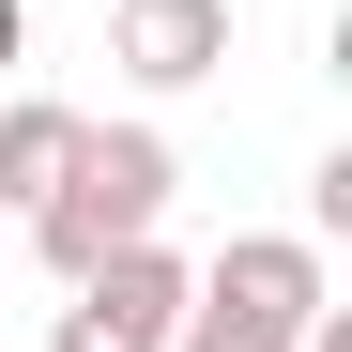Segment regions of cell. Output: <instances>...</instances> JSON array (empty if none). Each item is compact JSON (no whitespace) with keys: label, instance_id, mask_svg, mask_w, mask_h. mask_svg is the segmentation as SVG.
<instances>
[{"label":"cell","instance_id":"6da1fadb","mask_svg":"<svg viewBox=\"0 0 352 352\" xmlns=\"http://www.w3.org/2000/svg\"><path fill=\"white\" fill-rule=\"evenodd\" d=\"M168 184H184V153H168V123H77L62 184H46V199H31L16 230H31V261H46V276H92L107 245H153Z\"/></svg>","mask_w":352,"mask_h":352},{"label":"cell","instance_id":"7a4b0ae2","mask_svg":"<svg viewBox=\"0 0 352 352\" xmlns=\"http://www.w3.org/2000/svg\"><path fill=\"white\" fill-rule=\"evenodd\" d=\"M322 307H337V291H322V245H307V230H230V245L184 276L168 352H291Z\"/></svg>","mask_w":352,"mask_h":352},{"label":"cell","instance_id":"3957f363","mask_svg":"<svg viewBox=\"0 0 352 352\" xmlns=\"http://www.w3.org/2000/svg\"><path fill=\"white\" fill-rule=\"evenodd\" d=\"M168 322H184V261L168 245H107L92 276H62L46 352H168Z\"/></svg>","mask_w":352,"mask_h":352},{"label":"cell","instance_id":"277c9868","mask_svg":"<svg viewBox=\"0 0 352 352\" xmlns=\"http://www.w3.org/2000/svg\"><path fill=\"white\" fill-rule=\"evenodd\" d=\"M107 62H123L138 92L230 77V0H107Z\"/></svg>","mask_w":352,"mask_h":352},{"label":"cell","instance_id":"5b68a950","mask_svg":"<svg viewBox=\"0 0 352 352\" xmlns=\"http://www.w3.org/2000/svg\"><path fill=\"white\" fill-rule=\"evenodd\" d=\"M62 153H77V107L16 92V107H0V214H31L46 184H62Z\"/></svg>","mask_w":352,"mask_h":352},{"label":"cell","instance_id":"8992f818","mask_svg":"<svg viewBox=\"0 0 352 352\" xmlns=\"http://www.w3.org/2000/svg\"><path fill=\"white\" fill-rule=\"evenodd\" d=\"M31 62V0H0V77H16Z\"/></svg>","mask_w":352,"mask_h":352},{"label":"cell","instance_id":"52a82bcc","mask_svg":"<svg viewBox=\"0 0 352 352\" xmlns=\"http://www.w3.org/2000/svg\"><path fill=\"white\" fill-rule=\"evenodd\" d=\"M0 261H16V214H0Z\"/></svg>","mask_w":352,"mask_h":352}]
</instances>
